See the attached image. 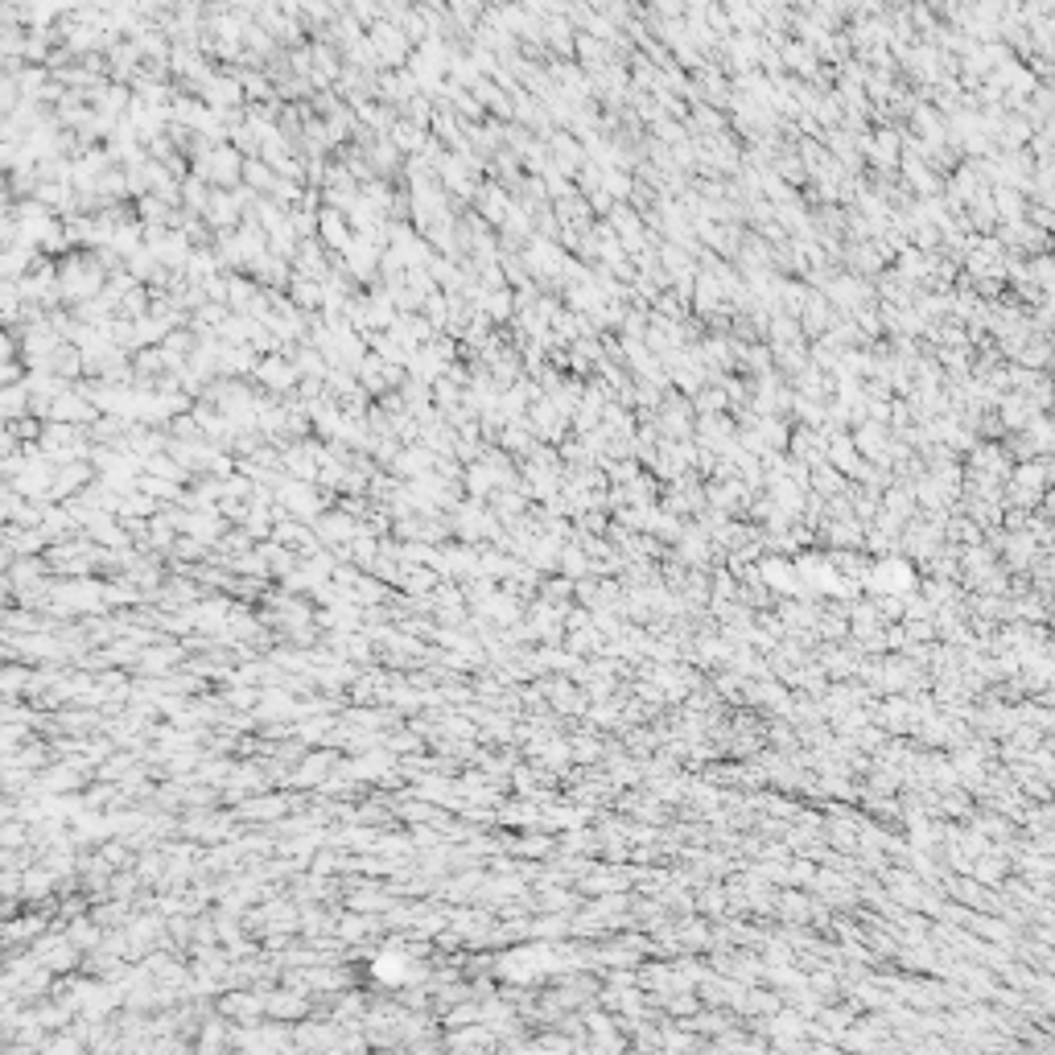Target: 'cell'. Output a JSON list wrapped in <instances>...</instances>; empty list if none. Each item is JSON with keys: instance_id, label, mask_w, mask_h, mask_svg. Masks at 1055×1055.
<instances>
[{"instance_id": "2", "label": "cell", "mask_w": 1055, "mask_h": 1055, "mask_svg": "<svg viewBox=\"0 0 1055 1055\" xmlns=\"http://www.w3.org/2000/svg\"><path fill=\"white\" fill-rule=\"evenodd\" d=\"M202 95H207L215 108H227V104H240L244 91H240V83H235L231 75H211L207 83H202Z\"/></svg>"}, {"instance_id": "11", "label": "cell", "mask_w": 1055, "mask_h": 1055, "mask_svg": "<svg viewBox=\"0 0 1055 1055\" xmlns=\"http://www.w3.org/2000/svg\"><path fill=\"white\" fill-rule=\"evenodd\" d=\"M334 5H338V0H334Z\"/></svg>"}, {"instance_id": "5", "label": "cell", "mask_w": 1055, "mask_h": 1055, "mask_svg": "<svg viewBox=\"0 0 1055 1055\" xmlns=\"http://www.w3.org/2000/svg\"><path fill=\"white\" fill-rule=\"evenodd\" d=\"M310 54H314V66H310L314 83H326V79H334V75H338V54H334V50H326V46H314Z\"/></svg>"}, {"instance_id": "6", "label": "cell", "mask_w": 1055, "mask_h": 1055, "mask_svg": "<svg viewBox=\"0 0 1055 1055\" xmlns=\"http://www.w3.org/2000/svg\"><path fill=\"white\" fill-rule=\"evenodd\" d=\"M202 174H211V178H219V182H231V178H235V153H227V149L211 153V157H207V169H202Z\"/></svg>"}, {"instance_id": "10", "label": "cell", "mask_w": 1055, "mask_h": 1055, "mask_svg": "<svg viewBox=\"0 0 1055 1055\" xmlns=\"http://www.w3.org/2000/svg\"><path fill=\"white\" fill-rule=\"evenodd\" d=\"M709 5H713V0H685V9H689V13H705Z\"/></svg>"}, {"instance_id": "4", "label": "cell", "mask_w": 1055, "mask_h": 1055, "mask_svg": "<svg viewBox=\"0 0 1055 1055\" xmlns=\"http://www.w3.org/2000/svg\"><path fill=\"white\" fill-rule=\"evenodd\" d=\"M569 33H573V21H569V17H557V13H553V17H544V42H549V46L569 50V42H573Z\"/></svg>"}, {"instance_id": "7", "label": "cell", "mask_w": 1055, "mask_h": 1055, "mask_svg": "<svg viewBox=\"0 0 1055 1055\" xmlns=\"http://www.w3.org/2000/svg\"><path fill=\"white\" fill-rule=\"evenodd\" d=\"M577 50H582V58L590 62V71H602V66H606V46H602V38H594V33L577 38Z\"/></svg>"}, {"instance_id": "1", "label": "cell", "mask_w": 1055, "mask_h": 1055, "mask_svg": "<svg viewBox=\"0 0 1055 1055\" xmlns=\"http://www.w3.org/2000/svg\"><path fill=\"white\" fill-rule=\"evenodd\" d=\"M367 38H371V46H376V58L384 66H404V58H408V33L400 29V21H388V17L371 21Z\"/></svg>"}, {"instance_id": "8", "label": "cell", "mask_w": 1055, "mask_h": 1055, "mask_svg": "<svg viewBox=\"0 0 1055 1055\" xmlns=\"http://www.w3.org/2000/svg\"><path fill=\"white\" fill-rule=\"evenodd\" d=\"M784 58L796 66V71H804V75H812V66H816V54L808 50V42H788L784 46Z\"/></svg>"}, {"instance_id": "3", "label": "cell", "mask_w": 1055, "mask_h": 1055, "mask_svg": "<svg viewBox=\"0 0 1055 1055\" xmlns=\"http://www.w3.org/2000/svg\"><path fill=\"white\" fill-rule=\"evenodd\" d=\"M108 62L116 66V79L136 75V62H141V46H136V38H132V42H116V46L108 50Z\"/></svg>"}, {"instance_id": "9", "label": "cell", "mask_w": 1055, "mask_h": 1055, "mask_svg": "<svg viewBox=\"0 0 1055 1055\" xmlns=\"http://www.w3.org/2000/svg\"><path fill=\"white\" fill-rule=\"evenodd\" d=\"M652 9H660L672 21V17H680V9H685V0H652Z\"/></svg>"}]
</instances>
